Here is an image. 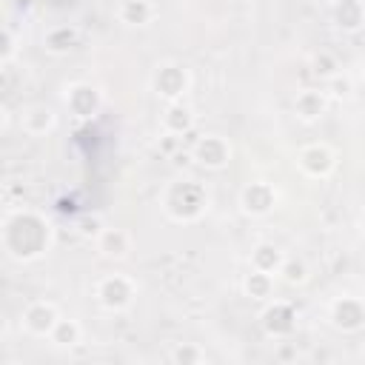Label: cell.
<instances>
[{
    "label": "cell",
    "instance_id": "obj_1",
    "mask_svg": "<svg viewBox=\"0 0 365 365\" xmlns=\"http://www.w3.org/2000/svg\"><path fill=\"white\" fill-rule=\"evenodd\" d=\"M3 251L17 262H34L43 254H48L54 242V228L46 214L34 208H14L3 220L0 231Z\"/></svg>",
    "mask_w": 365,
    "mask_h": 365
},
{
    "label": "cell",
    "instance_id": "obj_2",
    "mask_svg": "<svg viewBox=\"0 0 365 365\" xmlns=\"http://www.w3.org/2000/svg\"><path fill=\"white\" fill-rule=\"evenodd\" d=\"M160 205L171 222H197L208 211V191L202 182L188 177L171 180L160 194Z\"/></svg>",
    "mask_w": 365,
    "mask_h": 365
},
{
    "label": "cell",
    "instance_id": "obj_3",
    "mask_svg": "<svg viewBox=\"0 0 365 365\" xmlns=\"http://www.w3.org/2000/svg\"><path fill=\"white\" fill-rule=\"evenodd\" d=\"M191 83H194V80H191L188 66L174 63V60L160 63V66L154 68V74H151V88H154V94H157L160 100H165V103L182 100V97L191 91Z\"/></svg>",
    "mask_w": 365,
    "mask_h": 365
},
{
    "label": "cell",
    "instance_id": "obj_4",
    "mask_svg": "<svg viewBox=\"0 0 365 365\" xmlns=\"http://www.w3.org/2000/svg\"><path fill=\"white\" fill-rule=\"evenodd\" d=\"M94 299L100 302V308H106L111 314L125 311L137 299V282L125 274H106L94 285Z\"/></svg>",
    "mask_w": 365,
    "mask_h": 365
},
{
    "label": "cell",
    "instance_id": "obj_5",
    "mask_svg": "<svg viewBox=\"0 0 365 365\" xmlns=\"http://www.w3.org/2000/svg\"><path fill=\"white\" fill-rule=\"evenodd\" d=\"M279 202V191L268 180H251L240 191V211L245 217H268Z\"/></svg>",
    "mask_w": 365,
    "mask_h": 365
},
{
    "label": "cell",
    "instance_id": "obj_6",
    "mask_svg": "<svg viewBox=\"0 0 365 365\" xmlns=\"http://www.w3.org/2000/svg\"><path fill=\"white\" fill-rule=\"evenodd\" d=\"M297 168L311 180H325L336 171V151L328 143H308L297 151Z\"/></svg>",
    "mask_w": 365,
    "mask_h": 365
},
{
    "label": "cell",
    "instance_id": "obj_7",
    "mask_svg": "<svg viewBox=\"0 0 365 365\" xmlns=\"http://www.w3.org/2000/svg\"><path fill=\"white\" fill-rule=\"evenodd\" d=\"M328 319L342 334H356L365 328V299L342 294L328 305Z\"/></svg>",
    "mask_w": 365,
    "mask_h": 365
},
{
    "label": "cell",
    "instance_id": "obj_8",
    "mask_svg": "<svg viewBox=\"0 0 365 365\" xmlns=\"http://www.w3.org/2000/svg\"><path fill=\"white\" fill-rule=\"evenodd\" d=\"M63 103L74 120H94L103 108V91L91 83H71L63 94Z\"/></svg>",
    "mask_w": 365,
    "mask_h": 365
},
{
    "label": "cell",
    "instance_id": "obj_9",
    "mask_svg": "<svg viewBox=\"0 0 365 365\" xmlns=\"http://www.w3.org/2000/svg\"><path fill=\"white\" fill-rule=\"evenodd\" d=\"M231 143L222 137V134H202L194 148H191V157L197 165H202L205 171H222L228 163H231Z\"/></svg>",
    "mask_w": 365,
    "mask_h": 365
},
{
    "label": "cell",
    "instance_id": "obj_10",
    "mask_svg": "<svg viewBox=\"0 0 365 365\" xmlns=\"http://www.w3.org/2000/svg\"><path fill=\"white\" fill-rule=\"evenodd\" d=\"M60 308L54 305V302H48V299H34V302H29L26 308H23V314H20V322H23V328L31 334V336H51V331H54V325L60 322Z\"/></svg>",
    "mask_w": 365,
    "mask_h": 365
},
{
    "label": "cell",
    "instance_id": "obj_11",
    "mask_svg": "<svg viewBox=\"0 0 365 365\" xmlns=\"http://www.w3.org/2000/svg\"><path fill=\"white\" fill-rule=\"evenodd\" d=\"M259 322H262V331H265L268 336L285 339V336H291L294 328H297V308H294L291 302H285V299H274V302H268V305L262 308Z\"/></svg>",
    "mask_w": 365,
    "mask_h": 365
},
{
    "label": "cell",
    "instance_id": "obj_12",
    "mask_svg": "<svg viewBox=\"0 0 365 365\" xmlns=\"http://www.w3.org/2000/svg\"><path fill=\"white\" fill-rule=\"evenodd\" d=\"M117 20L123 26H131V29H143V26H151L160 14L157 3L154 0H120L117 9H114Z\"/></svg>",
    "mask_w": 365,
    "mask_h": 365
},
{
    "label": "cell",
    "instance_id": "obj_13",
    "mask_svg": "<svg viewBox=\"0 0 365 365\" xmlns=\"http://www.w3.org/2000/svg\"><path fill=\"white\" fill-rule=\"evenodd\" d=\"M331 23L345 34L359 31L365 26V0H334L331 3Z\"/></svg>",
    "mask_w": 365,
    "mask_h": 365
},
{
    "label": "cell",
    "instance_id": "obj_14",
    "mask_svg": "<svg viewBox=\"0 0 365 365\" xmlns=\"http://www.w3.org/2000/svg\"><path fill=\"white\" fill-rule=\"evenodd\" d=\"M328 94L319 91V88H302L297 97H294V114L299 123L311 125L317 120H322V114L328 111Z\"/></svg>",
    "mask_w": 365,
    "mask_h": 365
},
{
    "label": "cell",
    "instance_id": "obj_15",
    "mask_svg": "<svg viewBox=\"0 0 365 365\" xmlns=\"http://www.w3.org/2000/svg\"><path fill=\"white\" fill-rule=\"evenodd\" d=\"M94 245H97V251L106 257V259H125L128 254H131V248H134V240H131V234L125 231V228H103L97 237H94Z\"/></svg>",
    "mask_w": 365,
    "mask_h": 365
},
{
    "label": "cell",
    "instance_id": "obj_16",
    "mask_svg": "<svg viewBox=\"0 0 365 365\" xmlns=\"http://www.w3.org/2000/svg\"><path fill=\"white\" fill-rule=\"evenodd\" d=\"M20 125H23L26 134H31V137H43V134H48V131L57 128V114H54L51 106H46V103H34V106H29V108L23 111Z\"/></svg>",
    "mask_w": 365,
    "mask_h": 365
},
{
    "label": "cell",
    "instance_id": "obj_17",
    "mask_svg": "<svg viewBox=\"0 0 365 365\" xmlns=\"http://www.w3.org/2000/svg\"><path fill=\"white\" fill-rule=\"evenodd\" d=\"M194 123H197V114L185 100H174L163 111V131H168V134L182 137V134H188L194 128Z\"/></svg>",
    "mask_w": 365,
    "mask_h": 365
},
{
    "label": "cell",
    "instance_id": "obj_18",
    "mask_svg": "<svg viewBox=\"0 0 365 365\" xmlns=\"http://www.w3.org/2000/svg\"><path fill=\"white\" fill-rule=\"evenodd\" d=\"M77 43H80V31H77V26H71V23L51 26V29L43 34V48H46L48 54H54V57L68 54Z\"/></svg>",
    "mask_w": 365,
    "mask_h": 365
},
{
    "label": "cell",
    "instance_id": "obj_19",
    "mask_svg": "<svg viewBox=\"0 0 365 365\" xmlns=\"http://www.w3.org/2000/svg\"><path fill=\"white\" fill-rule=\"evenodd\" d=\"M285 257H288V254H285L279 245H274V242H257V245L251 248V268L277 277L279 268H282V262H285Z\"/></svg>",
    "mask_w": 365,
    "mask_h": 365
},
{
    "label": "cell",
    "instance_id": "obj_20",
    "mask_svg": "<svg viewBox=\"0 0 365 365\" xmlns=\"http://www.w3.org/2000/svg\"><path fill=\"white\" fill-rule=\"evenodd\" d=\"M242 294L254 302H268L274 299V274H265V271H257L251 268L245 277H242Z\"/></svg>",
    "mask_w": 365,
    "mask_h": 365
},
{
    "label": "cell",
    "instance_id": "obj_21",
    "mask_svg": "<svg viewBox=\"0 0 365 365\" xmlns=\"http://www.w3.org/2000/svg\"><path fill=\"white\" fill-rule=\"evenodd\" d=\"M57 348H77L83 342V325L71 317H60V322L54 325L51 336H48Z\"/></svg>",
    "mask_w": 365,
    "mask_h": 365
},
{
    "label": "cell",
    "instance_id": "obj_22",
    "mask_svg": "<svg viewBox=\"0 0 365 365\" xmlns=\"http://www.w3.org/2000/svg\"><path fill=\"white\" fill-rule=\"evenodd\" d=\"M285 285H305L308 282V262L302 257H285L279 274H277Z\"/></svg>",
    "mask_w": 365,
    "mask_h": 365
},
{
    "label": "cell",
    "instance_id": "obj_23",
    "mask_svg": "<svg viewBox=\"0 0 365 365\" xmlns=\"http://www.w3.org/2000/svg\"><path fill=\"white\" fill-rule=\"evenodd\" d=\"M311 74L319 77V80H331L334 74H339V60H336V54H331V51H325V48L314 51V54H311Z\"/></svg>",
    "mask_w": 365,
    "mask_h": 365
},
{
    "label": "cell",
    "instance_id": "obj_24",
    "mask_svg": "<svg viewBox=\"0 0 365 365\" xmlns=\"http://www.w3.org/2000/svg\"><path fill=\"white\" fill-rule=\"evenodd\" d=\"M168 359L177 362V365H200V362H205L208 356H205V351H202L200 345H194V342H180V345L171 348Z\"/></svg>",
    "mask_w": 365,
    "mask_h": 365
},
{
    "label": "cell",
    "instance_id": "obj_25",
    "mask_svg": "<svg viewBox=\"0 0 365 365\" xmlns=\"http://www.w3.org/2000/svg\"><path fill=\"white\" fill-rule=\"evenodd\" d=\"M325 94L334 97V100H351L354 97V80L339 71L331 80H325Z\"/></svg>",
    "mask_w": 365,
    "mask_h": 365
},
{
    "label": "cell",
    "instance_id": "obj_26",
    "mask_svg": "<svg viewBox=\"0 0 365 365\" xmlns=\"http://www.w3.org/2000/svg\"><path fill=\"white\" fill-rule=\"evenodd\" d=\"M77 225H80V234H86V237H97V234L106 228V225L100 222V217H83Z\"/></svg>",
    "mask_w": 365,
    "mask_h": 365
},
{
    "label": "cell",
    "instance_id": "obj_27",
    "mask_svg": "<svg viewBox=\"0 0 365 365\" xmlns=\"http://www.w3.org/2000/svg\"><path fill=\"white\" fill-rule=\"evenodd\" d=\"M14 51H17V46H14V31L6 29V34H3V63H11Z\"/></svg>",
    "mask_w": 365,
    "mask_h": 365
},
{
    "label": "cell",
    "instance_id": "obj_28",
    "mask_svg": "<svg viewBox=\"0 0 365 365\" xmlns=\"http://www.w3.org/2000/svg\"><path fill=\"white\" fill-rule=\"evenodd\" d=\"M177 143H180V137H177V134H168V131H165V134L160 137V148H163L165 154H168V151H174V148H177Z\"/></svg>",
    "mask_w": 365,
    "mask_h": 365
},
{
    "label": "cell",
    "instance_id": "obj_29",
    "mask_svg": "<svg viewBox=\"0 0 365 365\" xmlns=\"http://www.w3.org/2000/svg\"><path fill=\"white\" fill-rule=\"evenodd\" d=\"M359 231H362V237H365V208H362V214H359Z\"/></svg>",
    "mask_w": 365,
    "mask_h": 365
},
{
    "label": "cell",
    "instance_id": "obj_30",
    "mask_svg": "<svg viewBox=\"0 0 365 365\" xmlns=\"http://www.w3.org/2000/svg\"><path fill=\"white\" fill-rule=\"evenodd\" d=\"M359 80L365 83V60H362V66H359Z\"/></svg>",
    "mask_w": 365,
    "mask_h": 365
},
{
    "label": "cell",
    "instance_id": "obj_31",
    "mask_svg": "<svg viewBox=\"0 0 365 365\" xmlns=\"http://www.w3.org/2000/svg\"><path fill=\"white\" fill-rule=\"evenodd\" d=\"M362 356H365V345H362Z\"/></svg>",
    "mask_w": 365,
    "mask_h": 365
}]
</instances>
